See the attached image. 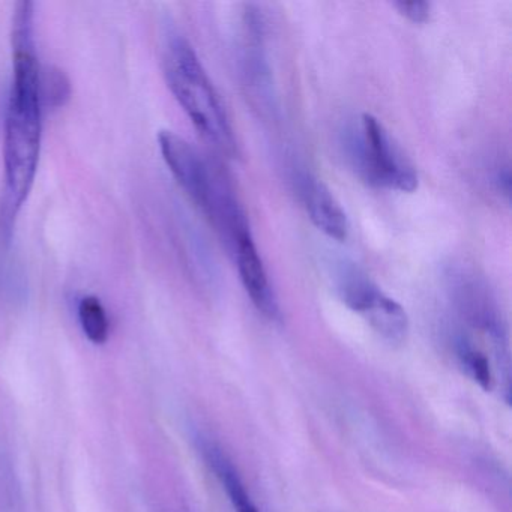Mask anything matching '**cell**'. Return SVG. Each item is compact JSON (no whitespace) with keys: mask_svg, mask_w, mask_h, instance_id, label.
<instances>
[{"mask_svg":"<svg viewBox=\"0 0 512 512\" xmlns=\"http://www.w3.org/2000/svg\"><path fill=\"white\" fill-rule=\"evenodd\" d=\"M11 43L13 82L5 118V185L0 205V230L7 238L34 185L43 142L41 67L35 41L34 4L29 0L16 5Z\"/></svg>","mask_w":512,"mask_h":512,"instance_id":"cell-1","label":"cell"},{"mask_svg":"<svg viewBox=\"0 0 512 512\" xmlns=\"http://www.w3.org/2000/svg\"><path fill=\"white\" fill-rule=\"evenodd\" d=\"M163 65L170 91L196 130L218 151L235 155V134L220 95L199 56L182 35L167 37Z\"/></svg>","mask_w":512,"mask_h":512,"instance_id":"cell-2","label":"cell"},{"mask_svg":"<svg viewBox=\"0 0 512 512\" xmlns=\"http://www.w3.org/2000/svg\"><path fill=\"white\" fill-rule=\"evenodd\" d=\"M349 158L359 176L368 184L400 193L418 190L419 178L409 158L373 115H362L359 127L352 131Z\"/></svg>","mask_w":512,"mask_h":512,"instance_id":"cell-3","label":"cell"},{"mask_svg":"<svg viewBox=\"0 0 512 512\" xmlns=\"http://www.w3.org/2000/svg\"><path fill=\"white\" fill-rule=\"evenodd\" d=\"M452 304L464 325L490 340L496 352L497 364L506 355V328L502 313L488 290L487 284L469 269H455L449 275Z\"/></svg>","mask_w":512,"mask_h":512,"instance_id":"cell-4","label":"cell"},{"mask_svg":"<svg viewBox=\"0 0 512 512\" xmlns=\"http://www.w3.org/2000/svg\"><path fill=\"white\" fill-rule=\"evenodd\" d=\"M158 146L163 160L182 190L187 193L191 202L206 214L211 208L223 176L215 172L214 167L193 145L173 131H161L158 134Z\"/></svg>","mask_w":512,"mask_h":512,"instance_id":"cell-5","label":"cell"},{"mask_svg":"<svg viewBox=\"0 0 512 512\" xmlns=\"http://www.w3.org/2000/svg\"><path fill=\"white\" fill-rule=\"evenodd\" d=\"M233 250H235L239 278L254 307L266 319L280 320V305L251 232L239 236L238 241L233 245Z\"/></svg>","mask_w":512,"mask_h":512,"instance_id":"cell-6","label":"cell"},{"mask_svg":"<svg viewBox=\"0 0 512 512\" xmlns=\"http://www.w3.org/2000/svg\"><path fill=\"white\" fill-rule=\"evenodd\" d=\"M298 188L311 223L328 238L346 241L350 232L349 218L331 190L307 173L299 178Z\"/></svg>","mask_w":512,"mask_h":512,"instance_id":"cell-7","label":"cell"},{"mask_svg":"<svg viewBox=\"0 0 512 512\" xmlns=\"http://www.w3.org/2000/svg\"><path fill=\"white\" fill-rule=\"evenodd\" d=\"M194 443L199 449L200 455L205 460L206 466L215 473L218 481L223 485L232 502L233 508L236 512H260L256 503L251 499L248 494L247 487L239 475L233 461L230 460L229 455L224 452V449L218 445L217 442L206 436V434L196 431L193 436Z\"/></svg>","mask_w":512,"mask_h":512,"instance_id":"cell-8","label":"cell"},{"mask_svg":"<svg viewBox=\"0 0 512 512\" xmlns=\"http://www.w3.org/2000/svg\"><path fill=\"white\" fill-rule=\"evenodd\" d=\"M362 317L389 346L398 347L406 343L409 337V317L406 310L386 293H382Z\"/></svg>","mask_w":512,"mask_h":512,"instance_id":"cell-9","label":"cell"},{"mask_svg":"<svg viewBox=\"0 0 512 512\" xmlns=\"http://www.w3.org/2000/svg\"><path fill=\"white\" fill-rule=\"evenodd\" d=\"M452 344H454L458 364L463 368L464 373L473 382L478 383V386H481L485 392L493 391L494 385H496V377H494L487 353L479 349L475 341L463 331H458L454 335Z\"/></svg>","mask_w":512,"mask_h":512,"instance_id":"cell-10","label":"cell"},{"mask_svg":"<svg viewBox=\"0 0 512 512\" xmlns=\"http://www.w3.org/2000/svg\"><path fill=\"white\" fill-rule=\"evenodd\" d=\"M77 317L83 334L94 344H104L109 338L110 325L106 308L95 296H83L77 304Z\"/></svg>","mask_w":512,"mask_h":512,"instance_id":"cell-11","label":"cell"},{"mask_svg":"<svg viewBox=\"0 0 512 512\" xmlns=\"http://www.w3.org/2000/svg\"><path fill=\"white\" fill-rule=\"evenodd\" d=\"M0 512H23L22 488L10 455L0 448Z\"/></svg>","mask_w":512,"mask_h":512,"instance_id":"cell-12","label":"cell"},{"mask_svg":"<svg viewBox=\"0 0 512 512\" xmlns=\"http://www.w3.org/2000/svg\"><path fill=\"white\" fill-rule=\"evenodd\" d=\"M70 94V82L61 70L58 68L41 70V95H43L44 106H64Z\"/></svg>","mask_w":512,"mask_h":512,"instance_id":"cell-13","label":"cell"},{"mask_svg":"<svg viewBox=\"0 0 512 512\" xmlns=\"http://www.w3.org/2000/svg\"><path fill=\"white\" fill-rule=\"evenodd\" d=\"M395 10L413 25H424L430 20L433 5L430 2H395Z\"/></svg>","mask_w":512,"mask_h":512,"instance_id":"cell-14","label":"cell"}]
</instances>
